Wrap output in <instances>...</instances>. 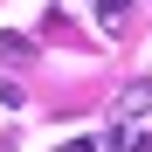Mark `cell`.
Here are the masks:
<instances>
[{"label":"cell","instance_id":"cell-1","mask_svg":"<svg viewBox=\"0 0 152 152\" xmlns=\"http://www.w3.org/2000/svg\"><path fill=\"white\" fill-rule=\"evenodd\" d=\"M111 152H152V76L118 90V104H111Z\"/></svg>","mask_w":152,"mask_h":152},{"label":"cell","instance_id":"cell-2","mask_svg":"<svg viewBox=\"0 0 152 152\" xmlns=\"http://www.w3.org/2000/svg\"><path fill=\"white\" fill-rule=\"evenodd\" d=\"M132 7H138V0H97V28H104V35L118 42L124 28H132Z\"/></svg>","mask_w":152,"mask_h":152},{"label":"cell","instance_id":"cell-3","mask_svg":"<svg viewBox=\"0 0 152 152\" xmlns=\"http://www.w3.org/2000/svg\"><path fill=\"white\" fill-rule=\"evenodd\" d=\"M28 56H35V42H28V35H14V28L0 35V62H28Z\"/></svg>","mask_w":152,"mask_h":152},{"label":"cell","instance_id":"cell-4","mask_svg":"<svg viewBox=\"0 0 152 152\" xmlns=\"http://www.w3.org/2000/svg\"><path fill=\"white\" fill-rule=\"evenodd\" d=\"M56 152H111V132H104V138H97V132H90V138H62Z\"/></svg>","mask_w":152,"mask_h":152}]
</instances>
